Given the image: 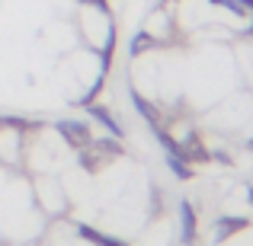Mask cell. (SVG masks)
<instances>
[{"label":"cell","instance_id":"obj_9","mask_svg":"<svg viewBox=\"0 0 253 246\" xmlns=\"http://www.w3.org/2000/svg\"><path fill=\"white\" fill-rule=\"evenodd\" d=\"M167 166L173 170V176H176V179H183V182L196 179V166H189L186 160H179V157H173V154H167Z\"/></svg>","mask_w":253,"mask_h":246},{"label":"cell","instance_id":"obj_4","mask_svg":"<svg viewBox=\"0 0 253 246\" xmlns=\"http://www.w3.org/2000/svg\"><path fill=\"white\" fill-rule=\"evenodd\" d=\"M179 243L183 246L199 243V211L189 198H179Z\"/></svg>","mask_w":253,"mask_h":246},{"label":"cell","instance_id":"obj_10","mask_svg":"<svg viewBox=\"0 0 253 246\" xmlns=\"http://www.w3.org/2000/svg\"><path fill=\"white\" fill-rule=\"evenodd\" d=\"M77 3H84V6H93V10H99V13H106V16H112V10H109V0H77Z\"/></svg>","mask_w":253,"mask_h":246},{"label":"cell","instance_id":"obj_7","mask_svg":"<svg viewBox=\"0 0 253 246\" xmlns=\"http://www.w3.org/2000/svg\"><path fill=\"white\" fill-rule=\"evenodd\" d=\"M74 234L81 237V240H86L90 246H128L125 240H119V237H109V234H103V230H96L93 224H74Z\"/></svg>","mask_w":253,"mask_h":246},{"label":"cell","instance_id":"obj_6","mask_svg":"<svg viewBox=\"0 0 253 246\" xmlns=\"http://www.w3.org/2000/svg\"><path fill=\"white\" fill-rule=\"evenodd\" d=\"M84 109H86V115H90V118H93L96 125H103V128L109 131L112 138H119V141L125 138V128H122V125L116 122V115H112V112L106 109V105H99V103H90V105H84Z\"/></svg>","mask_w":253,"mask_h":246},{"label":"cell","instance_id":"obj_3","mask_svg":"<svg viewBox=\"0 0 253 246\" xmlns=\"http://www.w3.org/2000/svg\"><path fill=\"white\" fill-rule=\"evenodd\" d=\"M128 96H131V105H135V112L144 118V125H148L151 131L154 128H167V112L161 109L157 103H151L144 93H138L135 86H128Z\"/></svg>","mask_w":253,"mask_h":246},{"label":"cell","instance_id":"obj_5","mask_svg":"<svg viewBox=\"0 0 253 246\" xmlns=\"http://www.w3.org/2000/svg\"><path fill=\"white\" fill-rule=\"evenodd\" d=\"M211 227H215V243H224V240H231L234 234L247 230L250 227V217H244V214H221Z\"/></svg>","mask_w":253,"mask_h":246},{"label":"cell","instance_id":"obj_8","mask_svg":"<svg viewBox=\"0 0 253 246\" xmlns=\"http://www.w3.org/2000/svg\"><path fill=\"white\" fill-rule=\"evenodd\" d=\"M154 48H161V38L151 29H138L128 42V58H141L144 51H154Z\"/></svg>","mask_w":253,"mask_h":246},{"label":"cell","instance_id":"obj_2","mask_svg":"<svg viewBox=\"0 0 253 246\" xmlns=\"http://www.w3.org/2000/svg\"><path fill=\"white\" fill-rule=\"evenodd\" d=\"M51 128L61 135V141L68 144L71 150H84V147H90V141H93L90 122H81V118H61V122H51Z\"/></svg>","mask_w":253,"mask_h":246},{"label":"cell","instance_id":"obj_1","mask_svg":"<svg viewBox=\"0 0 253 246\" xmlns=\"http://www.w3.org/2000/svg\"><path fill=\"white\" fill-rule=\"evenodd\" d=\"M119 157H125V147L119 138H93L90 147L77 150V163L84 166L90 176H96V173H103L106 166H109L112 160H119Z\"/></svg>","mask_w":253,"mask_h":246}]
</instances>
